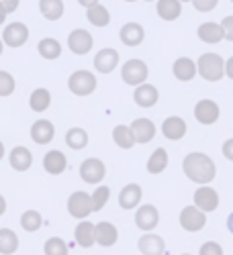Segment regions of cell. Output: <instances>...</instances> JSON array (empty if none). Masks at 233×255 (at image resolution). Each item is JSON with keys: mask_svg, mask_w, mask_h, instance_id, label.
<instances>
[{"mask_svg": "<svg viewBox=\"0 0 233 255\" xmlns=\"http://www.w3.org/2000/svg\"><path fill=\"white\" fill-rule=\"evenodd\" d=\"M182 172H184V176L190 182L207 186V184H211V182L215 180L217 167H215V161L211 159L207 153L193 151V153H188L182 159Z\"/></svg>", "mask_w": 233, "mask_h": 255, "instance_id": "cell-1", "label": "cell"}, {"mask_svg": "<svg viewBox=\"0 0 233 255\" xmlns=\"http://www.w3.org/2000/svg\"><path fill=\"white\" fill-rule=\"evenodd\" d=\"M197 72L207 82H219L225 76V59L219 53H203L197 59Z\"/></svg>", "mask_w": 233, "mask_h": 255, "instance_id": "cell-2", "label": "cell"}, {"mask_svg": "<svg viewBox=\"0 0 233 255\" xmlns=\"http://www.w3.org/2000/svg\"><path fill=\"white\" fill-rule=\"evenodd\" d=\"M98 82H96V76L88 70H76L70 78H68V88L72 94L76 96H88L96 90Z\"/></svg>", "mask_w": 233, "mask_h": 255, "instance_id": "cell-3", "label": "cell"}, {"mask_svg": "<svg viewBox=\"0 0 233 255\" xmlns=\"http://www.w3.org/2000/svg\"><path fill=\"white\" fill-rule=\"evenodd\" d=\"M147 76H150V70H147V63L141 59H129L123 63L121 68V78L127 86H139V84H145Z\"/></svg>", "mask_w": 233, "mask_h": 255, "instance_id": "cell-4", "label": "cell"}, {"mask_svg": "<svg viewBox=\"0 0 233 255\" xmlns=\"http://www.w3.org/2000/svg\"><path fill=\"white\" fill-rule=\"evenodd\" d=\"M29 39V29L25 23H18V20H14V23H8L2 31V43L16 49V47H23L27 43Z\"/></svg>", "mask_w": 233, "mask_h": 255, "instance_id": "cell-5", "label": "cell"}, {"mask_svg": "<svg viewBox=\"0 0 233 255\" xmlns=\"http://www.w3.org/2000/svg\"><path fill=\"white\" fill-rule=\"evenodd\" d=\"M80 176L86 184H100L107 176V165H104L98 157H88L80 165Z\"/></svg>", "mask_w": 233, "mask_h": 255, "instance_id": "cell-6", "label": "cell"}, {"mask_svg": "<svg viewBox=\"0 0 233 255\" xmlns=\"http://www.w3.org/2000/svg\"><path fill=\"white\" fill-rule=\"evenodd\" d=\"M68 47L76 55H86L94 47V37L86 29H74L68 35Z\"/></svg>", "mask_w": 233, "mask_h": 255, "instance_id": "cell-7", "label": "cell"}, {"mask_svg": "<svg viewBox=\"0 0 233 255\" xmlns=\"http://www.w3.org/2000/svg\"><path fill=\"white\" fill-rule=\"evenodd\" d=\"M68 212L78 219V221H84L86 217H90L92 212V200L86 192H82V190H78V192H74L70 198H68Z\"/></svg>", "mask_w": 233, "mask_h": 255, "instance_id": "cell-8", "label": "cell"}, {"mask_svg": "<svg viewBox=\"0 0 233 255\" xmlns=\"http://www.w3.org/2000/svg\"><path fill=\"white\" fill-rule=\"evenodd\" d=\"M221 117V109H219V104L215 100H211V98H203L197 102L195 106V119L197 123L201 125H215Z\"/></svg>", "mask_w": 233, "mask_h": 255, "instance_id": "cell-9", "label": "cell"}, {"mask_svg": "<svg viewBox=\"0 0 233 255\" xmlns=\"http://www.w3.org/2000/svg\"><path fill=\"white\" fill-rule=\"evenodd\" d=\"M180 225L188 233H197L207 225V212L197 206H186L180 210Z\"/></svg>", "mask_w": 233, "mask_h": 255, "instance_id": "cell-10", "label": "cell"}, {"mask_svg": "<svg viewBox=\"0 0 233 255\" xmlns=\"http://www.w3.org/2000/svg\"><path fill=\"white\" fill-rule=\"evenodd\" d=\"M160 223V210L154 204H143L135 212V225L143 233H152Z\"/></svg>", "mask_w": 233, "mask_h": 255, "instance_id": "cell-11", "label": "cell"}, {"mask_svg": "<svg viewBox=\"0 0 233 255\" xmlns=\"http://www.w3.org/2000/svg\"><path fill=\"white\" fill-rule=\"evenodd\" d=\"M195 206L201 208L203 212H213L219 208V192L215 188H211L209 184L207 186H201L197 192H195Z\"/></svg>", "mask_w": 233, "mask_h": 255, "instance_id": "cell-12", "label": "cell"}, {"mask_svg": "<svg viewBox=\"0 0 233 255\" xmlns=\"http://www.w3.org/2000/svg\"><path fill=\"white\" fill-rule=\"evenodd\" d=\"M119 66V51L113 47H104L94 55V70L100 74H111Z\"/></svg>", "mask_w": 233, "mask_h": 255, "instance_id": "cell-13", "label": "cell"}, {"mask_svg": "<svg viewBox=\"0 0 233 255\" xmlns=\"http://www.w3.org/2000/svg\"><path fill=\"white\" fill-rule=\"evenodd\" d=\"M55 137V127L51 121L47 119H39L31 125V139L37 143V145H47L51 143Z\"/></svg>", "mask_w": 233, "mask_h": 255, "instance_id": "cell-14", "label": "cell"}, {"mask_svg": "<svg viewBox=\"0 0 233 255\" xmlns=\"http://www.w3.org/2000/svg\"><path fill=\"white\" fill-rule=\"evenodd\" d=\"M129 127H131V133L135 137V143H139V145L150 143L156 137V125H154V121L145 119V117L143 119H135Z\"/></svg>", "mask_w": 233, "mask_h": 255, "instance_id": "cell-15", "label": "cell"}, {"mask_svg": "<svg viewBox=\"0 0 233 255\" xmlns=\"http://www.w3.org/2000/svg\"><path fill=\"white\" fill-rule=\"evenodd\" d=\"M119 39H121V43L127 45V47H137V45L143 43V39H145V29L139 23H125L119 31Z\"/></svg>", "mask_w": 233, "mask_h": 255, "instance_id": "cell-16", "label": "cell"}, {"mask_svg": "<svg viewBox=\"0 0 233 255\" xmlns=\"http://www.w3.org/2000/svg\"><path fill=\"white\" fill-rule=\"evenodd\" d=\"M94 239L100 247H113L119 239V231L113 223L109 221H102V223H96L94 225Z\"/></svg>", "mask_w": 233, "mask_h": 255, "instance_id": "cell-17", "label": "cell"}, {"mask_svg": "<svg viewBox=\"0 0 233 255\" xmlns=\"http://www.w3.org/2000/svg\"><path fill=\"white\" fill-rule=\"evenodd\" d=\"M133 100L137 106H141V109H152V106L160 100V92L156 86H152V84H139V86L135 88L133 92Z\"/></svg>", "mask_w": 233, "mask_h": 255, "instance_id": "cell-18", "label": "cell"}, {"mask_svg": "<svg viewBox=\"0 0 233 255\" xmlns=\"http://www.w3.org/2000/svg\"><path fill=\"white\" fill-rule=\"evenodd\" d=\"M188 131V125L184 119L180 117H168L164 123H162V133L166 139L170 141H180Z\"/></svg>", "mask_w": 233, "mask_h": 255, "instance_id": "cell-19", "label": "cell"}, {"mask_svg": "<svg viewBox=\"0 0 233 255\" xmlns=\"http://www.w3.org/2000/svg\"><path fill=\"white\" fill-rule=\"evenodd\" d=\"M141 186L139 184H127L121 192H119V206L125 208V210H131V208H137L139 202H141Z\"/></svg>", "mask_w": 233, "mask_h": 255, "instance_id": "cell-20", "label": "cell"}, {"mask_svg": "<svg viewBox=\"0 0 233 255\" xmlns=\"http://www.w3.org/2000/svg\"><path fill=\"white\" fill-rule=\"evenodd\" d=\"M197 35L203 43H209V45H215L219 41H223V29H221V23H213V20H207V23L199 25L197 29Z\"/></svg>", "mask_w": 233, "mask_h": 255, "instance_id": "cell-21", "label": "cell"}, {"mask_svg": "<svg viewBox=\"0 0 233 255\" xmlns=\"http://www.w3.org/2000/svg\"><path fill=\"white\" fill-rule=\"evenodd\" d=\"M156 12L162 20L172 23L182 14V2L180 0H156Z\"/></svg>", "mask_w": 233, "mask_h": 255, "instance_id": "cell-22", "label": "cell"}, {"mask_svg": "<svg viewBox=\"0 0 233 255\" xmlns=\"http://www.w3.org/2000/svg\"><path fill=\"white\" fill-rule=\"evenodd\" d=\"M172 72H174V78L180 80V82H190L195 80V76L199 74L197 72V61H193L190 57H178L172 66Z\"/></svg>", "mask_w": 233, "mask_h": 255, "instance_id": "cell-23", "label": "cell"}, {"mask_svg": "<svg viewBox=\"0 0 233 255\" xmlns=\"http://www.w3.org/2000/svg\"><path fill=\"white\" fill-rule=\"evenodd\" d=\"M137 247L143 255H162L166 249V243L160 235H154V233H145V235L137 241Z\"/></svg>", "mask_w": 233, "mask_h": 255, "instance_id": "cell-24", "label": "cell"}, {"mask_svg": "<svg viewBox=\"0 0 233 255\" xmlns=\"http://www.w3.org/2000/svg\"><path fill=\"white\" fill-rule=\"evenodd\" d=\"M43 167H45L47 174L57 176V174H61L63 169L68 167V157L63 155L61 151H57V149H51V151H47L45 157H43Z\"/></svg>", "mask_w": 233, "mask_h": 255, "instance_id": "cell-25", "label": "cell"}, {"mask_svg": "<svg viewBox=\"0 0 233 255\" xmlns=\"http://www.w3.org/2000/svg\"><path fill=\"white\" fill-rule=\"evenodd\" d=\"M74 237H76V243L84 249H88L96 243L94 239V223L90 221H82L80 225H76V231H74Z\"/></svg>", "mask_w": 233, "mask_h": 255, "instance_id": "cell-26", "label": "cell"}, {"mask_svg": "<svg viewBox=\"0 0 233 255\" xmlns=\"http://www.w3.org/2000/svg\"><path fill=\"white\" fill-rule=\"evenodd\" d=\"M10 165L16 172H27V169L33 165V153L27 149V147H14L10 151Z\"/></svg>", "mask_w": 233, "mask_h": 255, "instance_id": "cell-27", "label": "cell"}, {"mask_svg": "<svg viewBox=\"0 0 233 255\" xmlns=\"http://www.w3.org/2000/svg\"><path fill=\"white\" fill-rule=\"evenodd\" d=\"M86 18H88V23H90L92 27L102 29V27H107V25L111 23V12H109L107 6L98 2V4H94V6H90V8H86Z\"/></svg>", "mask_w": 233, "mask_h": 255, "instance_id": "cell-28", "label": "cell"}, {"mask_svg": "<svg viewBox=\"0 0 233 255\" xmlns=\"http://www.w3.org/2000/svg\"><path fill=\"white\" fill-rule=\"evenodd\" d=\"M37 51H39V55L43 59L51 61V59H57L61 55V43L57 39H53V37H45V39L39 41Z\"/></svg>", "mask_w": 233, "mask_h": 255, "instance_id": "cell-29", "label": "cell"}, {"mask_svg": "<svg viewBox=\"0 0 233 255\" xmlns=\"http://www.w3.org/2000/svg\"><path fill=\"white\" fill-rule=\"evenodd\" d=\"M39 10L47 20H59L63 16V0H39Z\"/></svg>", "mask_w": 233, "mask_h": 255, "instance_id": "cell-30", "label": "cell"}, {"mask_svg": "<svg viewBox=\"0 0 233 255\" xmlns=\"http://www.w3.org/2000/svg\"><path fill=\"white\" fill-rule=\"evenodd\" d=\"M166 167H168V151L164 149V147H158V149L150 155V159H147V172L158 176V174L164 172Z\"/></svg>", "mask_w": 233, "mask_h": 255, "instance_id": "cell-31", "label": "cell"}, {"mask_svg": "<svg viewBox=\"0 0 233 255\" xmlns=\"http://www.w3.org/2000/svg\"><path fill=\"white\" fill-rule=\"evenodd\" d=\"M49 104H51V94H49L47 88H37L29 98V106H31V111H35V113L47 111Z\"/></svg>", "mask_w": 233, "mask_h": 255, "instance_id": "cell-32", "label": "cell"}, {"mask_svg": "<svg viewBox=\"0 0 233 255\" xmlns=\"http://www.w3.org/2000/svg\"><path fill=\"white\" fill-rule=\"evenodd\" d=\"M113 141L121 147V149H131V147L135 145V137L131 133V127L127 125H119L113 129Z\"/></svg>", "mask_w": 233, "mask_h": 255, "instance_id": "cell-33", "label": "cell"}, {"mask_svg": "<svg viewBox=\"0 0 233 255\" xmlns=\"http://www.w3.org/2000/svg\"><path fill=\"white\" fill-rule=\"evenodd\" d=\"M18 249V237L10 229H0V253L2 255H12Z\"/></svg>", "mask_w": 233, "mask_h": 255, "instance_id": "cell-34", "label": "cell"}, {"mask_svg": "<svg viewBox=\"0 0 233 255\" xmlns=\"http://www.w3.org/2000/svg\"><path fill=\"white\" fill-rule=\"evenodd\" d=\"M66 143H68L70 149H76V151L84 149V147L88 145V133L84 129H80V127H74V129H70L66 133Z\"/></svg>", "mask_w": 233, "mask_h": 255, "instance_id": "cell-35", "label": "cell"}, {"mask_svg": "<svg viewBox=\"0 0 233 255\" xmlns=\"http://www.w3.org/2000/svg\"><path fill=\"white\" fill-rule=\"evenodd\" d=\"M41 225H43V219H41V215L37 210H25L23 217H20V227H23L25 231H29V233L39 231Z\"/></svg>", "mask_w": 233, "mask_h": 255, "instance_id": "cell-36", "label": "cell"}, {"mask_svg": "<svg viewBox=\"0 0 233 255\" xmlns=\"http://www.w3.org/2000/svg\"><path fill=\"white\" fill-rule=\"evenodd\" d=\"M109 198H111V190L107 186H98L94 192H92V196H90V200H92V212L102 210L104 204L109 202Z\"/></svg>", "mask_w": 233, "mask_h": 255, "instance_id": "cell-37", "label": "cell"}, {"mask_svg": "<svg viewBox=\"0 0 233 255\" xmlns=\"http://www.w3.org/2000/svg\"><path fill=\"white\" fill-rule=\"evenodd\" d=\"M43 251H45V255H68V245L59 237H51L45 241Z\"/></svg>", "mask_w": 233, "mask_h": 255, "instance_id": "cell-38", "label": "cell"}, {"mask_svg": "<svg viewBox=\"0 0 233 255\" xmlns=\"http://www.w3.org/2000/svg\"><path fill=\"white\" fill-rule=\"evenodd\" d=\"M14 88H16L14 78L8 72L0 70V96H10L14 92Z\"/></svg>", "mask_w": 233, "mask_h": 255, "instance_id": "cell-39", "label": "cell"}, {"mask_svg": "<svg viewBox=\"0 0 233 255\" xmlns=\"http://www.w3.org/2000/svg\"><path fill=\"white\" fill-rule=\"evenodd\" d=\"M199 255H223V247L217 241H207L201 245Z\"/></svg>", "mask_w": 233, "mask_h": 255, "instance_id": "cell-40", "label": "cell"}, {"mask_svg": "<svg viewBox=\"0 0 233 255\" xmlns=\"http://www.w3.org/2000/svg\"><path fill=\"white\" fill-rule=\"evenodd\" d=\"M217 4H219V0H193V6L199 12H211V10H215Z\"/></svg>", "mask_w": 233, "mask_h": 255, "instance_id": "cell-41", "label": "cell"}, {"mask_svg": "<svg viewBox=\"0 0 233 255\" xmlns=\"http://www.w3.org/2000/svg\"><path fill=\"white\" fill-rule=\"evenodd\" d=\"M221 29H223V37L227 41H233V14H229L221 20Z\"/></svg>", "mask_w": 233, "mask_h": 255, "instance_id": "cell-42", "label": "cell"}, {"mask_svg": "<svg viewBox=\"0 0 233 255\" xmlns=\"http://www.w3.org/2000/svg\"><path fill=\"white\" fill-rule=\"evenodd\" d=\"M223 155H225V159H229V161H233V137L231 139H227L225 143H223Z\"/></svg>", "mask_w": 233, "mask_h": 255, "instance_id": "cell-43", "label": "cell"}, {"mask_svg": "<svg viewBox=\"0 0 233 255\" xmlns=\"http://www.w3.org/2000/svg\"><path fill=\"white\" fill-rule=\"evenodd\" d=\"M0 4H2V6H4V10L10 14V12H14V10L18 8L20 0H0Z\"/></svg>", "mask_w": 233, "mask_h": 255, "instance_id": "cell-44", "label": "cell"}, {"mask_svg": "<svg viewBox=\"0 0 233 255\" xmlns=\"http://www.w3.org/2000/svg\"><path fill=\"white\" fill-rule=\"evenodd\" d=\"M225 76L233 80V55H231V57L225 61Z\"/></svg>", "mask_w": 233, "mask_h": 255, "instance_id": "cell-45", "label": "cell"}, {"mask_svg": "<svg viewBox=\"0 0 233 255\" xmlns=\"http://www.w3.org/2000/svg\"><path fill=\"white\" fill-rule=\"evenodd\" d=\"M98 2H100V0H78V4L84 6V8H90V6L98 4Z\"/></svg>", "mask_w": 233, "mask_h": 255, "instance_id": "cell-46", "label": "cell"}, {"mask_svg": "<svg viewBox=\"0 0 233 255\" xmlns=\"http://www.w3.org/2000/svg\"><path fill=\"white\" fill-rule=\"evenodd\" d=\"M6 16H8V12L4 10V6L0 4V25H4V20H6Z\"/></svg>", "mask_w": 233, "mask_h": 255, "instance_id": "cell-47", "label": "cell"}, {"mask_svg": "<svg viewBox=\"0 0 233 255\" xmlns=\"http://www.w3.org/2000/svg\"><path fill=\"white\" fill-rule=\"evenodd\" d=\"M4 210H6V200H4V196L0 194V217L4 215Z\"/></svg>", "mask_w": 233, "mask_h": 255, "instance_id": "cell-48", "label": "cell"}, {"mask_svg": "<svg viewBox=\"0 0 233 255\" xmlns=\"http://www.w3.org/2000/svg\"><path fill=\"white\" fill-rule=\"evenodd\" d=\"M227 229H229V233L233 235V212L229 215V219H227Z\"/></svg>", "mask_w": 233, "mask_h": 255, "instance_id": "cell-49", "label": "cell"}, {"mask_svg": "<svg viewBox=\"0 0 233 255\" xmlns=\"http://www.w3.org/2000/svg\"><path fill=\"white\" fill-rule=\"evenodd\" d=\"M2 157H4V143L0 141V159H2Z\"/></svg>", "mask_w": 233, "mask_h": 255, "instance_id": "cell-50", "label": "cell"}, {"mask_svg": "<svg viewBox=\"0 0 233 255\" xmlns=\"http://www.w3.org/2000/svg\"><path fill=\"white\" fill-rule=\"evenodd\" d=\"M2 49H4V43H2V37H0V55H2Z\"/></svg>", "mask_w": 233, "mask_h": 255, "instance_id": "cell-51", "label": "cell"}, {"mask_svg": "<svg viewBox=\"0 0 233 255\" xmlns=\"http://www.w3.org/2000/svg\"><path fill=\"white\" fill-rule=\"evenodd\" d=\"M125 2H137V0H125Z\"/></svg>", "mask_w": 233, "mask_h": 255, "instance_id": "cell-52", "label": "cell"}, {"mask_svg": "<svg viewBox=\"0 0 233 255\" xmlns=\"http://www.w3.org/2000/svg\"><path fill=\"white\" fill-rule=\"evenodd\" d=\"M180 2H193V0H180Z\"/></svg>", "mask_w": 233, "mask_h": 255, "instance_id": "cell-53", "label": "cell"}, {"mask_svg": "<svg viewBox=\"0 0 233 255\" xmlns=\"http://www.w3.org/2000/svg\"><path fill=\"white\" fill-rule=\"evenodd\" d=\"M145 2H154V0H145Z\"/></svg>", "mask_w": 233, "mask_h": 255, "instance_id": "cell-54", "label": "cell"}, {"mask_svg": "<svg viewBox=\"0 0 233 255\" xmlns=\"http://www.w3.org/2000/svg\"><path fill=\"white\" fill-rule=\"evenodd\" d=\"M182 255H190V253H182Z\"/></svg>", "mask_w": 233, "mask_h": 255, "instance_id": "cell-55", "label": "cell"}, {"mask_svg": "<svg viewBox=\"0 0 233 255\" xmlns=\"http://www.w3.org/2000/svg\"><path fill=\"white\" fill-rule=\"evenodd\" d=\"M231 2H233V0H231Z\"/></svg>", "mask_w": 233, "mask_h": 255, "instance_id": "cell-56", "label": "cell"}]
</instances>
